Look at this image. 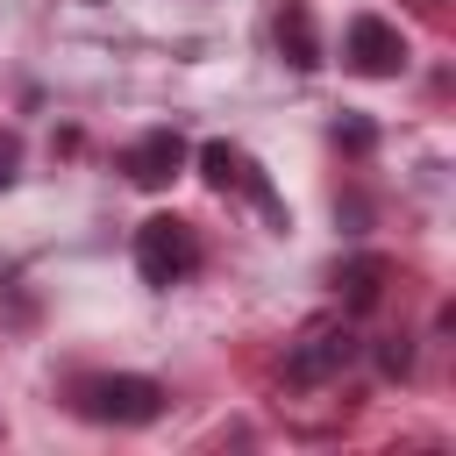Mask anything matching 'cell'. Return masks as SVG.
Here are the masks:
<instances>
[{
  "instance_id": "cell-1",
  "label": "cell",
  "mask_w": 456,
  "mask_h": 456,
  "mask_svg": "<svg viewBox=\"0 0 456 456\" xmlns=\"http://www.w3.org/2000/svg\"><path fill=\"white\" fill-rule=\"evenodd\" d=\"M135 271H142V285H185V278L200 271V235H192V221L150 214V221L135 228Z\"/></svg>"
},
{
  "instance_id": "cell-2",
  "label": "cell",
  "mask_w": 456,
  "mask_h": 456,
  "mask_svg": "<svg viewBox=\"0 0 456 456\" xmlns=\"http://www.w3.org/2000/svg\"><path fill=\"white\" fill-rule=\"evenodd\" d=\"M78 406H86L93 420H107V428H142V420L164 413V385L142 378V370H114V378H93Z\"/></svg>"
},
{
  "instance_id": "cell-3",
  "label": "cell",
  "mask_w": 456,
  "mask_h": 456,
  "mask_svg": "<svg viewBox=\"0 0 456 456\" xmlns=\"http://www.w3.org/2000/svg\"><path fill=\"white\" fill-rule=\"evenodd\" d=\"M200 171H207L214 192H242L264 221H285V207H278V192H271V178H264V164H256L249 150H235V142H207V150H200Z\"/></svg>"
},
{
  "instance_id": "cell-4",
  "label": "cell",
  "mask_w": 456,
  "mask_h": 456,
  "mask_svg": "<svg viewBox=\"0 0 456 456\" xmlns=\"http://www.w3.org/2000/svg\"><path fill=\"white\" fill-rule=\"evenodd\" d=\"M349 356H356L349 321H314V328L285 349V378H292V385H328V378L349 370Z\"/></svg>"
},
{
  "instance_id": "cell-5",
  "label": "cell",
  "mask_w": 456,
  "mask_h": 456,
  "mask_svg": "<svg viewBox=\"0 0 456 456\" xmlns=\"http://www.w3.org/2000/svg\"><path fill=\"white\" fill-rule=\"evenodd\" d=\"M342 64L363 71V78H399V71H406V36H399L385 14H349V28H342Z\"/></svg>"
},
{
  "instance_id": "cell-6",
  "label": "cell",
  "mask_w": 456,
  "mask_h": 456,
  "mask_svg": "<svg viewBox=\"0 0 456 456\" xmlns=\"http://www.w3.org/2000/svg\"><path fill=\"white\" fill-rule=\"evenodd\" d=\"M185 135L178 128H150V135H135L128 150H121V171H128V185H142V192H157V185H171L178 171H185Z\"/></svg>"
},
{
  "instance_id": "cell-7",
  "label": "cell",
  "mask_w": 456,
  "mask_h": 456,
  "mask_svg": "<svg viewBox=\"0 0 456 456\" xmlns=\"http://www.w3.org/2000/svg\"><path fill=\"white\" fill-rule=\"evenodd\" d=\"M278 50H285L292 71H314L321 64V36H314V7L306 0H285L278 7Z\"/></svg>"
},
{
  "instance_id": "cell-8",
  "label": "cell",
  "mask_w": 456,
  "mask_h": 456,
  "mask_svg": "<svg viewBox=\"0 0 456 456\" xmlns=\"http://www.w3.org/2000/svg\"><path fill=\"white\" fill-rule=\"evenodd\" d=\"M385 278H392V264H385V256H370V249H363V256H349V264H342V278H335V285H342V306H349V314H370V306L385 299Z\"/></svg>"
},
{
  "instance_id": "cell-9",
  "label": "cell",
  "mask_w": 456,
  "mask_h": 456,
  "mask_svg": "<svg viewBox=\"0 0 456 456\" xmlns=\"http://www.w3.org/2000/svg\"><path fill=\"white\" fill-rule=\"evenodd\" d=\"M413 370V349L406 342H385V378H406Z\"/></svg>"
},
{
  "instance_id": "cell-10",
  "label": "cell",
  "mask_w": 456,
  "mask_h": 456,
  "mask_svg": "<svg viewBox=\"0 0 456 456\" xmlns=\"http://www.w3.org/2000/svg\"><path fill=\"white\" fill-rule=\"evenodd\" d=\"M335 142H349V150H370V128H363V121H335Z\"/></svg>"
},
{
  "instance_id": "cell-11",
  "label": "cell",
  "mask_w": 456,
  "mask_h": 456,
  "mask_svg": "<svg viewBox=\"0 0 456 456\" xmlns=\"http://www.w3.org/2000/svg\"><path fill=\"white\" fill-rule=\"evenodd\" d=\"M7 178H14V142L0 135V185H7Z\"/></svg>"
}]
</instances>
